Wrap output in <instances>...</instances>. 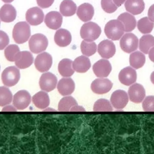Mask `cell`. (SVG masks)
Returning a JSON list of instances; mask_svg holds the SVG:
<instances>
[{
  "instance_id": "8",
  "label": "cell",
  "mask_w": 154,
  "mask_h": 154,
  "mask_svg": "<svg viewBox=\"0 0 154 154\" xmlns=\"http://www.w3.org/2000/svg\"><path fill=\"white\" fill-rule=\"evenodd\" d=\"M52 64V56L48 52H41L35 59L34 65L36 69L40 72L48 71Z\"/></svg>"
},
{
  "instance_id": "41",
  "label": "cell",
  "mask_w": 154,
  "mask_h": 154,
  "mask_svg": "<svg viewBox=\"0 0 154 154\" xmlns=\"http://www.w3.org/2000/svg\"><path fill=\"white\" fill-rule=\"evenodd\" d=\"M147 15H148V17L149 19L152 21L153 22H154V4L152 5L149 10H148V13H147Z\"/></svg>"
},
{
  "instance_id": "24",
  "label": "cell",
  "mask_w": 154,
  "mask_h": 154,
  "mask_svg": "<svg viewBox=\"0 0 154 154\" xmlns=\"http://www.w3.org/2000/svg\"><path fill=\"white\" fill-rule=\"evenodd\" d=\"M125 7L127 11L133 15L141 13L144 10L145 4L143 0H126Z\"/></svg>"
},
{
  "instance_id": "17",
  "label": "cell",
  "mask_w": 154,
  "mask_h": 154,
  "mask_svg": "<svg viewBox=\"0 0 154 154\" xmlns=\"http://www.w3.org/2000/svg\"><path fill=\"white\" fill-rule=\"evenodd\" d=\"M45 23L46 25L50 29H59L63 22L62 14L56 11H52L46 14L45 17Z\"/></svg>"
},
{
  "instance_id": "40",
  "label": "cell",
  "mask_w": 154,
  "mask_h": 154,
  "mask_svg": "<svg viewBox=\"0 0 154 154\" xmlns=\"http://www.w3.org/2000/svg\"><path fill=\"white\" fill-rule=\"evenodd\" d=\"M37 5L42 8H46L51 7L54 0H36Z\"/></svg>"
},
{
  "instance_id": "50",
  "label": "cell",
  "mask_w": 154,
  "mask_h": 154,
  "mask_svg": "<svg viewBox=\"0 0 154 154\" xmlns=\"http://www.w3.org/2000/svg\"><path fill=\"white\" fill-rule=\"evenodd\" d=\"M0 68H1V67H0Z\"/></svg>"
},
{
  "instance_id": "39",
  "label": "cell",
  "mask_w": 154,
  "mask_h": 154,
  "mask_svg": "<svg viewBox=\"0 0 154 154\" xmlns=\"http://www.w3.org/2000/svg\"><path fill=\"white\" fill-rule=\"evenodd\" d=\"M9 37L6 32L0 30V50L5 49L9 43Z\"/></svg>"
},
{
  "instance_id": "49",
  "label": "cell",
  "mask_w": 154,
  "mask_h": 154,
  "mask_svg": "<svg viewBox=\"0 0 154 154\" xmlns=\"http://www.w3.org/2000/svg\"><path fill=\"white\" fill-rule=\"evenodd\" d=\"M0 24H1V22H0Z\"/></svg>"
},
{
  "instance_id": "47",
  "label": "cell",
  "mask_w": 154,
  "mask_h": 154,
  "mask_svg": "<svg viewBox=\"0 0 154 154\" xmlns=\"http://www.w3.org/2000/svg\"><path fill=\"white\" fill-rule=\"evenodd\" d=\"M43 111H55L54 109H52V108H46L45 109H43Z\"/></svg>"
},
{
  "instance_id": "34",
  "label": "cell",
  "mask_w": 154,
  "mask_h": 154,
  "mask_svg": "<svg viewBox=\"0 0 154 154\" xmlns=\"http://www.w3.org/2000/svg\"><path fill=\"white\" fill-rule=\"evenodd\" d=\"M13 94L6 87H0V106H4L13 101Z\"/></svg>"
},
{
  "instance_id": "5",
  "label": "cell",
  "mask_w": 154,
  "mask_h": 154,
  "mask_svg": "<svg viewBox=\"0 0 154 154\" xmlns=\"http://www.w3.org/2000/svg\"><path fill=\"white\" fill-rule=\"evenodd\" d=\"M20 71L18 67L15 66H9L5 68L1 74L2 83L7 87L15 85L20 79Z\"/></svg>"
},
{
  "instance_id": "25",
  "label": "cell",
  "mask_w": 154,
  "mask_h": 154,
  "mask_svg": "<svg viewBox=\"0 0 154 154\" xmlns=\"http://www.w3.org/2000/svg\"><path fill=\"white\" fill-rule=\"evenodd\" d=\"M32 101L37 108L41 109L47 108L50 103L49 95L45 91H40L35 94L32 97Z\"/></svg>"
},
{
  "instance_id": "10",
  "label": "cell",
  "mask_w": 154,
  "mask_h": 154,
  "mask_svg": "<svg viewBox=\"0 0 154 154\" xmlns=\"http://www.w3.org/2000/svg\"><path fill=\"white\" fill-rule=\"evenodd\" d=\"M57 78L55 75L51 72H46L42 74L39 79L40 88L45 91L49 92L56 87Z\"/></svg>"
},
{
  "instance_id": "23",
  "label": "cell",
  "mask_w": 154,
  "mask_h": 154,
  "mask_svg": "<svg viewBox=\"0 0 154 154\" xmlns=\"http://www.w3.org/2000/svg\"><path fill=\"white\" fill-rule=\"evenodd\" d=\"M73 68L75 71L78 73H85L91 67L90 59L85 55L78 57L73 61Z\"/></svg>"
},
{
  "instance_id": "31",
  "label": "cell",
  "mask_w": 154,
  "mask_h": 154,
  "mask_svg": "<svg viewBox=\"0 0 154 154\" xmlns=\"http://www.w3.org/2000/svg\"><path fill=\"white\" fill-rule=\"evenodd\" d=\"M137 28L142 34H149L152 32L154 23L148 17H144L140 19L137 22Z\"/></svg>"
},
{
  "instance_id": "28",
  "label": "cell",
  "mask_w": 154,
  "mask_h": 154,
  "mask_svg": "<svg viewBox=\"0 0 154 154\" xmlns=\"http://www.w3.org/2000/svg\"><path fill=\"white\" fill-rule=\"evenodd\" d=\"M76 10V5L72 0H63L60 5V13L64 16H73Z\"/></svg>"
},
{
  "instance_id": "46",
  "label": "cell",
  "mask_w": 154,
  "mask_h": 154,
  "mask_svg": "<svg viewBox=\"0 0 154 154\" xmlns=\"http://www.w3.org/2000/svg\"><path fill=\"white\" fill-rule=\"evenodd\" d=\"M150 81L152 84H154V71L151 73L150 75Z\"/></svg>"
},
{
  "instance_id": "38",
  "label": "cell",
  "mask_w": 154,
  "mask_h": 154,
  "mask_svg": "<svg viewBox=\"0 0 154 154\" xmlns=\"http://www.w3.org/2000/svg\"><path fill=\"white\" fill-rule=\"evenodd\" d=\"M142 106L144 111H154V96H147L143 100Z\"/></svg>"
},
{
  "instance_id": "30",
  "label": "cell",
  "mask_w": 154,
  "mask_h": 154,
  "mask_svg": "<svg viewBox=\"0 0 154 154\" xmlns=\"http://www.w3.org/2000/svg\"><path fill=\"white\" fill-rule=\"evenodd\" d=\"M154 46V37L150 34L143 35L139 42V48L145 54H148L149 50Z\"/></svg>"
},
{
  "instance_id": "22",
  "label": "cell",
  "mask_w": 154,
  "mask_h": 154,
  "mask_svg": "<svg viewBox=\"0 0 154 154\" xmlns=\"http://www.w3.org/2000/svg\"><path fill=\"white\" fill-rule=\"evenodd\" d=\"M15 8L11 4H5L0 8V20L4 22H11L16 17Z\"/></svg>"
},
{
  "instance_id": "35",
  "label": "cell",
  "mask_w": 154,
  "mask_h": 154,
  "mask_svg": "<svg viewBox=\"0 0 154 154\" xmlns=\"http://www.w3.org/2000/svg\"><path fill=\"white\" fill-rule=\"evenodd\" d=\"M112 110L111 103L105 99H98L93 105V111H112Z\"/></svg>"
},
{
  "instance_id": "3",
  "label": "cell",
  "mask_w": 154,
  "mask_h": 154,
  "mask_svg": "<svg viewBox=\"0 0 154 154\" xmlns=\"http://www.w3.org/2000/svg\"><path fill=\"white\" fill-rule=\"evenodd\" d=\"M101 34L100 27L93 22H88L82 25L80 29V35L87 42H93Z\"/></svg>"
},
{
  "instance_id": "20",
  "label": "cell",
  "mask_w": 154,
  "mask_h": 154,
  "mask_svg": "<svg viewBox=\"0 0 154 154\" xmlns=\"http://www.w3.org/2000/svg\"><path fill=\"white\" fill-rule=\"evenodd\" d=\"M94 10L93 5L89 3H84L80 5L76 10L78 17L83 22L90 21L93 17Z\"/></svg>"
},
{
  "instance_id": "13",
  "label": "cell",
  "mask_w": 154,
  "mask_h": 154,
  "mask_svg": "<svg viewBox=\"0 0 154 154\" xmlns=\"http://www.w3.org/2000/svg\"><path fill=\"white\" fill-rule=\"evenodd\" d=\"M112 70L111 65L106 59H101L96 62L93 66V70L97 77H107Z\"/></svg>"
},
{
  "instance_id": "37",
  "label": "cell",
  "mask_w": 154,
  "mask_h": 154,
  "mask_svg": "<svg viewBox=\"0 0 154 154\" xmlns=\"http://www.w3.org/2000/svg\"><path fill=\"white\" fill-rule=\"evenodd\" d=\"M101 7L103 11L107 13H114L118 7L112 0H101Z\"/></svg>"
},
{
  "instance_id": "19",
  "label": "cell",
  "mask_w": 154,
  "mask_h": 154,
  "mask_svg": "<svg viewBox=\"0 0 154 154\" xmlns=\"http://www.w3.org/2000/svg\"><path fill=\"white\" fill-rule=\"evenodd\" d=\"M57 87L60 94L65 96L70 95L74 91L75 84L71 78L65 77L58 81Z\"/></svg>"
},
{
  "instance_id": "21",
  "label": "cell",
  "mask_w": 154,
  "mask_h": 154,
  "mask_svg": "<svg viewBox=\"0 0 154 154\" xmlns=\"http://www.w3.org/2000/svg\"><path fill=\"white\" fill-rule=\"evenodd\" d=\"M54 41L60 47L68 46L72 41V35L70 31L64 28L58 29L55 33Z\"/></svg>"
},
{
  "instance_id": "32",
  "label": "cell",
  "mask_w": 154,
  "mask_h": 154,
  "mask_svg": "<svg viewBox=\"0 0 154 154\" xmlns=\"http://www.w3.org/2000/svg\"><path fill=\"white\" fill-rule=\"evenodd\" d=\"M78 105L76 100L72 96H65L59 102L58 109L60 111H68L75 105Z\"/></svg>"
},
{
  "instance_id": "9",
  "label": "cell",
  "mask_w": 154,
  "mask_h": 154,
  "mask_svg": "<svg viewBox=\"0 0 154 154\" xmlns=\"http://www.w3.org/2000/svg\"><path fill=\"white\" fill-rule=\"evenodd\" d=\"M112 82L105 78H99L94 79L91 84V90L96 94H102L108 93L112 88Z\"/></svg>"
},
{
  "instance_id": "2",
  "label": "cell",
  "mask_w": 154,
  "mask_h": 154,
  "mask_svg": "<svg viewBox=\"0 0 154 154\" xmlns=\"http://www.w3.org/2000/svg\"><path fill=\"white\" fill-rule=\"evenodd\" d=\"M31 35L29 24L26 22H19L15 24L13 29V38L18 44H22L28 41Z\"/></svg>"
},
{
  "instance_id": "16",
  "label": "cell",
  "mask_w": 154,
  "mask_h": 154,
  "mask_svg": "<svg viewBox=\"0 0 154 154\" xmlns=\"http://www.w3.org/2000/svg\"><path fill=\"white\" fill-rule=\"evenodd\" d=\"M120 82L125 85L133 84L137 80V73L132 67H126L120 70L119 73Z\"/></svg>"
},
{
  "instance_id": "29",
  "label": "cell",
  "mask_w": 154,
  "mask_h": 154,
  "mask_svg": "<svg viewBox=\"0 0 154 154\" xmlns=\"http://www.w3.org/2000/svg\"><path fill=\"white\" fill-rule=\"evenodd\" d=\"M146 61L144 54L140 51L132 52L129 56V64L132 67L138 69L142 67Z\"/></svg>"
},
{
  "instance_id": "11",
  "label": "cell",
  "mask_w": 154,
  "mask_h": 154,
  "mask_svg": "<svg viewBox=\"0 0 154 154\" xmlns=\"http://www.w3.org/2000/svg\"><path fill=\"white\" fill-rule=\"evenodd\" d=\"M110 101L114 108L122 109L125 107L128 102V95L124 90H117L112 93Z\"/></svg>"
},
{
  "instance_id": "18",
  "label": "cell",
  "mask_w": 154,
  "mask_h": 154,
  "mask_svg": "<svg viewBox=\"0 0 154 154\" xmlns=\"http://www.w3.org/2000/svg\"><path fill=\"white\" fill-rule=\"evenodd\" d=\"M33 60V56L30 52L20 51L15 58L14 63L19 69H24L29 67L32 64Z\"/></svg>"
},
{
  "instance_id": "36",
  "label": "cell",
  "mask_w": 154,
  "mask_h": 154,
  "mask_svg": "<svg viewBox=\"0 0 154 154\" xmlns=\"http://www.w3.org/2000/svg\"><path fill=\"white\" fill-rule=\"evenodd\" d=\"M20 52V49L17 45L12 44L7 46L4 50V55L9 61H14L17 54Z\"/></svg>"
},
{
  "instance_id": "44",
  "label": "cell",
  "mask_w": 154,
  "mask_h": 154,
  "mask_svg": "<svg viewBox=\"0 0 154 154\" xmlns=\"http://www.w3.org/2000/svg\"><path fill=\"white\" fill-rule=\"evenodd\" d=\"M149 59L154 63V46L152 47L149 51Z\"/></svg>"
},
{
  "instance_id": "15",
  "label": "cell",
  "mask_w": 154,
  "mask_h": 154,
  "mask_svg": "<svg viewBox=\"0 0 154 154\" xmlns=\"http://www.w3.org/2000/svg\"><path fill=\"white\" fill-rule=\"evenodd\" d=\"M146 96L145 89L141 84L136 83L129 87L128 96L132 102L138 103L141 102Z\"/></svg>"
},
{
  "instance_id": "4",
  "label": "cell",
  "mask_w": 154,
  "mask_h": 154,
  "mask_svg": "<svg viewBox=\"0 0 154 154\" xmlns=\"http://www.w3.org/2000/svg\"><path fill=\"white\" fill-rule=\"evenodd\" d=\"M28 43L31 52L39 54L46 50L48 45V40L45 35L37 33L29 38Z\"/></svg>"
},
{
  "instance_id": "7",
  "label": "cell",
  "mask_w": 154,
  "mask_h": 154,
  "mask_svg": "<svg viewBox=\"0 0 154 154\" xmlns=\"http://www.w3.org/2000/svg\"><path fill=\"white\" fill-rule=\"evenodd\" d=\"M31 101L29 93L25 90L18 91L13 96V104L17 109L22 110L26 108Z\"/></svg>"
},
{
  "instance_id": "1",
  "label": "cell",
  "mask_w": 154,
  "mask_h": 154,
  "mask_svg": "<svg viewBox=\"0 0 154 154\" xmlns=\"http://www.w3.org/2000/svg\"><path fill=\"white\" fill-rule=\"evenodd\" d=\"M104 32L108 38L112 40H118L124 34L125 27L123 23L119 20L112 19L106 23Z\"/></svg>"
},
{
  "instance_id": "27",
  "label": "cell",
  "mask_w": 154,
  "mask_h": 154,
  "mask_svg": "<svg viewBox=\"0 0 154 154\" xmlns=\"http://www.w3.org/2000/svg\"><path fill=\"white\" fill-rule=\"evenodd\" d=\"M73 61L68 58L61 60L58 65V70L60 74L63 77H70L74 73Z\"/></svg>"
},
{
  "instance_id": "48",
  "label": "cell",
  "mask_w": 154,
  "mask_h": 154,
  "mask_svg": "<svg viewBox=\"0 0 154 154\" xmlns=\"http://www.w3.org/2000/svg\"><path fill=\"white\" fill-rule=\"evenodd\" d=\"M2 1L5 3H10V2H13L14 0H2Z\"/></svg>"
},
{
  "instance_id": "42",
  "label": "cell",
  "mask_w": 154,
  "mask_h": 154,
  "mask_svg": "<svg viewBox=\"0 0 154 154\" xmlns=\"http://www.w3.org/2000/svg\"><path fill=\"white\" fill-rule=\"evenodd\" d=\"M16 108L13 105H7L4 106V107L2 108V111H16Z\"/></svg>"
},
{
  "instance_id": "33",
  "label": "cell",
  "mask_w": 154,
  "mask_h": 154,
  "mask_svg": "<svg viewBox=\"0 0 154 154\" xmlns=\"http://www.w3.org/2000/svg\"><path fill=\"white\" fill-rule=\"evenodd\" d=\"M81 51L84 55L90 57L94 54L97 51V45L93 42L82 41L81 43Z\"/></svg>"
},
{
  "instance_id": "12",
  "label": "cell",
  "mask_w": 154,
  "mask_h": 154,
  "mask_svg": "<svg viewBox=\"0 0 154 154\" xmlns=\"http://www.w3.org/2000/svg\"><path fill=\"white\" fill-rule=\"evenodd\" d=\"M26 22L31 25L36 26L43 22L44 13L41 8L34 7L28 9L25 14Z\"/></svg>"
},
{
  "instance_id": "45",
  "label": "cell",
  "mask_w": 154,
  "mask_h": 154,
  "mask_svg": "<svg viewBox=\"0 0 154 154\" xmlns=\"http://www.w3.org/2000/svg\"><path fill=\"white\" fill-rule=\"evenodd\" d=\"M113 2L117 6L120 7L126 0H112Z\"/></svg>"
},
{
  "instance_id": "14",
  "label": "cell",
  "mask_w": 154,
  "mask_h": 154,
  "mask_svg": "<svg viewBox=\"0 0 154 154\" xmlns=\"http://www.w3.org/2000/svg\"><path fill=\"white\" fill-rule=\"evenodd\" d=\"M116 51V46L114 43L108 39L100 42L97 46L99 54L105 59H108L114 56Z\"/></svg>"
},
{
  "instance_id": "26",
  "label": "cell",
  "mask_w": 154,
  "mask_h": 154,
  "mask_svg": "<svg viewBox=\"0 0 154 154\" xmlns=\"http://www.w3.org/2000/svg\"><path fill=\"white\" fill-rule=\"evenodd\" d=\"M117 19L123 23L125 32H131L133 31L136 26L137 21L135 17L133 14L125 12L120 14L118 16Z\"/></svg>"
},
{
  "instance_id": "6",
  "label": "cell",
  "mask_w": 154,
  "mask_h": 154,
  "mask_svg": "<svg viewBox=\"0 0 154 154\" xmlns=\"http://www.w3.org/2000/svg\"><path fill=\"white\" fill-rule=\"evenodd\" d=\"M138 37L131 32L123 35L120 40V48L126 53L134 52L138 48Z\"/></svg>"
},
{
  "instance_id": "43",
  "label": "cell",
  "mask_w": 154,
  "mask_h": 154,
  "mask_svg": "<svg viewBox=\"0 0 154 154\" xmlns=\"http://www.w3.org/2000/svg\"><path fill=\"white\" fill-rule=\"evenodd\" d=\"M70 111H84L85 109L83 107H82L81 106H79V105H75L73 107H72L70 108Z\"/></svg>"
}]
</instances>
